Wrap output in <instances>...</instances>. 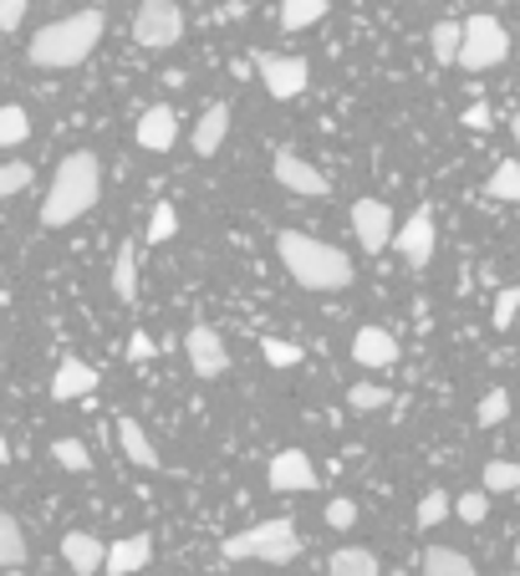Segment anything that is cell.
<instances>
[{"label":"cell","mask_w":520,"mask_h":576,"mask_svg":"<svg viewBox=\"0 0 520 576\" xmlns=\"http://www.w3.org/2000/svg\"><path fill=\"white\" fill-rule=\"evenodd\" d=\"M51 459H57L61 470H72V474L92 470V454L82 449V439H57V443H51Z\"/></svg>","instance_id":"cell-29"},{"label":"cell","mask_w":520,"mask_h":576,"mask_svg":"<svg viewBox=\"0 0 520 576\" xmlns=\"http://www.w3.org/2000/svg\"><path fill=\"white\" fill-rule=\"evenodd\" d=\"M31 138V118H26V107L21 103H11L5 113H0V143L5 148H15V143H26Z\"/></svg>","instance_id":"cell-27"},{"label":"cell","mask_w":520,"mask_h":576,"mask_svg":"<svg viewBox=\"0 0 520 576\" xmlns=\"http://www.w3.org/2000/svg\"><path fill=\"white\" fill-rule=\"evenodd\" d=\"M353 357L362 368H393V362H398V342L388 337L383 326H362L353 337Z\"/></svg>","instance_id":"cell-16"},{"label":"cell","mask_w":520,"mask_h":576,"mask_svg":"<svg viewBox=\"0 0 520 576\" xmlns=\"http://www.w3.org/2000/svg\"><path fill=\"white\" fill-rule=\"evenodd\" d=\"M61 562L72 566L77 576H97V572H107V546L88 531H67L61 535Z\"/></svg>","instance_id":"cell-12"},{"label":"cell","mask_w":520,"mask_h":576,"mask_svg":"<svg viewBox=\"0 0 520 576\" xmlns=\"http://www.w3.org/2000/svg\"><path fill=\"white\" fill-rule=\"evenodd\" d=\"M128 357H134V362L153 357V337H149V332H138V337H134V347H128Z\"/></svg>","instance_id":"cell-41"},{"label":"cell","mask_w":520,"mask_h":576,"mask_svg":"<svg viewBox=\"0 0 520 576\" xmlns=\"http://www.w3.org/2000/svg\"><path fill=\"white\" fill-rule=\"evenodd\" d=\"M347 403H353V408H362V414H372V408H388V403H393V393H388V388H378V383H353V388H347Z\"/></svg>","instance_id":"cell-32"},{"label":"cell","mask_w":520,"mask_h":576,"mask_svg":"<svg viewBox=\"0 0 520 576\" xmlns=\"http://www.w3.org/2000/svg\"><path fill=\"white\" fill-rule=\"evenodd\" d=\"M327 526H332V531H347V526H357V505L353 500H332L327 505Z\"/></svg>","instance_id":"cell-38"},{"label":"cell","mask_w":520,"mask_h":576,"mask_svg":"<svg viewBox=\"0 0 520 576\" xmlns=\"http://www.w3.org/2000/svg\"><path fill=\"white\" fill-rule=\"evenodd\" d=\"M479 424H485V429H495V424H506L510 418V393L506 388H490V393H485V399H479Z\"/></svg>","instance_id":"cell-31"},{"label":"cell","mask_w":520,"mask_h":576,"mask_svg":"<svg viewBox=\"0 0 520 576\" xmlns=\"http://www.w3.org/2000/svg\"><path fill=\"white\" fill-rule=\"evenodd\" d=\"M510 134H516V148H520V113H516V118H510Z\"/></svg>","instance_id":"cell-42"},{"label":"cell","mask_w":520,"mask_h":576,"mask_svg":"<svg viewBox=\"0 0 520 576\" xmlns=\"http://www.w3.org/2000/svg\"><path fill=\"white\" fill-rule=\"evenodd\" d=\"M107 31V15L103 11H77V15H61L51 26L36 31V42L26 46L31 67H46V72H67V67H82V61L97 51Z\"/></svg>","instance_id":"cell-2"},{"label":"cell","mask_w":520,"mask_h":576,"mask_svg":"<svg viewBox=\"0 0 520 576\" xmlns=\"http://www.w3.org/2000/svg\"><path fill=\"white\" fill-rule=\"evenodd\" d=\"M178 230V209L174 205H153L149 215V245H164V240H174Z\"/></svg>","instance_id":"cell-33"},{"label":"cell","mask_w":520,"mask_h":576,"mask_svg":"<svg viewBox=\"0 0 520 576\" xmlns=\"http://www.w3.org/2000/svg\"><path fill=\"white\" fill-rule=\"evenodd\" d=\"M434 245H439V235H434V215L429 209H418V215H408V224H398V240H393V251L403 255V266L408 270H424L434 261Z\"/></svg>","instance_id":"cell-9"},{"label":"cell","mask_w":520,"mask_h":576,"mask_svg":"<svg viewBox=\"0 0 520 576\" xmlns=\"http://www.w3.org/2000/svg\"><path fill=\"white\" fill-rule=\"evenodd\" d=\"M327 15V0H281V31H307Z\"/></svg>","instance_id":"cell-25"},{"label":"cell","mask_w":520,"mask_h":576,"mask_svg":"<svg viewBox=\"0 0 520 576\" xmlns=\"http://www.w3.org/2000/svg\"><path fill=\"white\" fill-rule=\"evenodd\" d=\"M113 296H118L123 307H134L138 301V245L134 240H123L118 261H113Z\"/></svg>","instance_id":"cell-20"},{"label":"cell","mask_w":520,"mask_h":576,"mask_svg":"<svg viewBox=\"0 0 520 576\" xmlns=\"http://www.w3.org/2000/svg\"><path fill=\"white\" fill-rule=\"evenodd\" d=\"M255 72H261V82H266V92L276 97V103H291V97H301V92H307V82H312V67H307V57H281V51H255Z\"/></svg>","instance_id":"cell-7"},{"label":"cell","mask_w":520,"mask_h":576,"mask_svg":"<svg viewBox=\"0 0 520 576\" xmlns=\"http://www.w3.org/2000/svg\"><path fill=\"white\" fill-rule=\"evenodd\" d=\"M118 443H123V454L134 459L138 470H159V449H153V439L143 434L138 418H118Z\"/></svg>","instance_id":"cell-19"},{"label":"cell","mask_w":520,"mask_h":576,"mask_svg":"<svg viewBox=\"0 0 520 576\" xmlns=\"http://www.w3.org/2000/svg\"><path fill=\"white\" fill-rule=\"evenodd\" d=\"M103 199V163H97V153H67V159L57 163V174H51V189H46L42 199V224L46 230H61V224L82 220L92 205Z\"/></svg>","instance_id":"cell-1"},{"label":"cell","mask_w":520,"mask_h":576,"mask_svg":"<svg viewBox=\"0 0 520 576\" xmlns=\"http://www.w3.org/2000/svg\"><path fill=\"white\" fill-rule=\"evenodd\" d=\"M184 353H189V368L194 378H220L224 368H230V353H224V342L215 326H189V337H184Z\"/></svg>","instance_id":"cell-11"},{"label":"cell","mask_w":520,"mask_h":576,"mask_svg":"<svg viewBox=\"0 0 520 576\" xmlns=\"http://www.w3.org/2000/svg\"><path fill=\"white\" fill-rule=\"evenodd\" d=\"M297 551H301V535L291 520H261V526H251V531H240L224 541V556H230V562L255 556V562L286 566V562H297Z\"/></svg>","instance_id":"cell-4"},{"label":"cell","mask_w":520,"mask_h":576,"mask_svg":"<svg viewBox=\"0 0 520 576\" xmlns=\"http://www.w3.org/2000/svg\"><path fill=\"white\" fill-rule=\"evenodd\" d=\"M353 235H357V245H368V255L388 251V245L398 240L393 209H388L383 199H357V205H353Z\"/></svg>","instance_id":"cell-8"},{"label":"cell","mask_w":520,"mask_h":576,"mask_svg":"<svg viewBox=\"0 0 520 576\" xmlns=\"http://www.w3.org/2000/svg\"><path fill=\"white\" fill-rule=\"evenodd\" d=\"M516 322H520V286H500V296H495V326L506 332Z\"/></svg>","instance_id":"cell-34"},{"label":"cell","mask_w":520,"mask_h":576,"mask_svg":"<svg viewBox=\"0 0 520 576\" xmlns=\"http://www.w3.org/2000/svg\"><path fill=\"white\" fill-rule=\"evenodd\" d=\"M31 178H36V169H31V163H5V169H0V194H5V199H15L21 189H31Z\"/></svg>","instance_id":"cell-35"},{"label":"cell","mask_w":520,"mask_h":576,"mask_svg":"<svg viewBox=\"0 0 520 576\" xmlns=\"http://www.w3.org/2000/svg\"><path fill=\"white\" fill-rule=\"evenodd\" d=\"M490 194L506 199V205H520V159H506L500 169L490 174Z\"/></svg>","instance_id":"cell-26"},{"label":"cell","mask_w":520,"mask_h":576,"mask_svg":"<svg viewBox=\"0 0 520 576\" xmlns=\"http://www.w3.org/2000/svg\"><path fill=\"white\" fill-rule=\"evenodd\" d=\"M178 138V113L169 103H153L143 118H138V148H149V153H169Z\"/></svg>","instance_id":"cell-13"},{"label":"cell","mask_w":520,"mask_h":576,"mask_svg":"<svg viewBox=\"0 0 520 576\" xmlns=\"http://www.w3.org/2000/svg\"><path fill=\"white\" fill-rule=\"evenodd\" d=\"M266 485L276 489V495H307V489H316V470H312V459L301 454V449H281V454L270 459Z\"/></svg>","instance_id":"cell-10"},{"label":"cell","mask_w":520,"mask_h":576,"mask_svg":"<svg viewBox=\"0 0 520 576\" xmlns=\"http://www.w3.org/2000/svg\"><path fill=\"white\" fill-rule=\"evenodd\" d=\"M516 566H520V541H516Z\"/></svg>","instance_id":"cell-43"},{"label":"cell","mask_w":520,"mask_h":576,"mask_svg":"<svg viewBox=\"0 0 520 576\" xmlns=\"http://www.w3.org/2000/svg\"><path fill=\"white\" fill-rule=\"evenodd\" d=\"M444 516H449V495H444V489H429V495L418 500V526L429 531V526H439Z\"/></svg>","instance_id":"cell-37"},{"label":"cell","mask_w":520,"mask_h":576,"mask_svg":"<svg viewBox=\"0 0 520 576\" xmlns=\"http://www.w3.org/2000/svg\"><path fill=\"white\" fill-rule=\"evenodd\" d=\"M510 57V31L495 21V15H470L464 21V46H460V67L464 72H490Z\"/></svg>","instance_id":"cell-5"},{"label":"cell","mask_w":520,"mask_h":576,"mask_svg":"<svg viewBox=\"0 0 520 576\" xmlns=\"http://www.w3.org/2000/svg\"><path fill=\"white\" fill-rule=\"evenodd\" d=\"M464 128H475V134H479V128H490V107L470 103V107H464Z\"/></svg>","instance_id":"cell-40"},{"label":"cell","mask_w":520,"mask_h":576,"mask_svg":"<svg viewBox=\"0 0 520 576\" xmlns=\"http://www.w3.org/2000/svg\"><path fill=\"white\" fill-rule=\"evenodd\" d=\"M424 576H479L475 562L454 546H429L424 551Z\"/></svg>","instance_id":"cell-22"},{"label":"cell","mask_w":520,"mask_h":576,"mask_svg":"<svg viewBox=\"0 0 520 576\" xmlns=\"http://www.w3.org/2000/svg\"><path fill=\"white\" fill-rule=\"evenodd\" d=\"M261 357H266V362H270V368H301V357H307V353H301V347H297V342H281V337H261Z\"/></svg>","instance_id":"cell-28"},{"label":"cell","mask_w":520,"mask_h":576,"mask_svg":"<svg viewBox=\"0 0 520 576\" xmlns=\"http://www.w3.org/2000/svg\"><path fill=\"white\" fill-rule=\"evenodd\" d=\"M153 556V541L149 535H128V541H118V546H107V576H134L143 572Z\"/></svg>","instance_id":"cell-18"},{"label":"cell","mask_w":520,"mask_h":576,"mask_svg":"<svg viewBox=\"0 0 520 576\" xmlns=\"http://www.w3.org/2000/svg\"><path fill=\"white\" fill-rule=\"evenodd\" d=\"M92 388H97V368H88L82 357H61L57 378H51V399L67 403V399H88Z\"/></svg>","instance_id":"cell-15"},{"label":"cell","mask_w":520,"mask_h":576,"mask_svg":"<svg viewBox=\"0 0 520 576\" xmlns=\"http://www.w3.org/2000/svg\"><path fill=\"white\" fill-rule=\"evenodd\" d=\"M276 255H281L286 276L297 286H307V291H347L353 286V261L337 245H322V240L301 235V230H281Z\"/></svg>","instance_id":"cell-3"},{"label":"cell","mask_w":520,"mask_h":576,"mask_svg":"<svg viewBox=\"0 0 520 576\" xmlns=\"http://www.w3.org/2000/svg\"><path fill=\"white\" fill-rule=\"evenodd\" d=\"M224 134H230V103H209L205 118L194 123V153L209 159V153H220Z\"/></svg>","instance_id":"cell-17"},{"label":"cell","mask_w":520,"mask_h":576,"mask_svg":"<svg viewBox=\"0 0 520 576\" xmlns=\"http://www.w3.org/2000/svg\"><path fill=\"white\" fill-rule=\"evenodd\" d=\"M276 178H281L291 194H327V174L322 169H312L307 159H297V153H276Z\"/></svg>","instance_id":"cell-14"},{"label":"cell","mask_w":520,"mask_h":576,"mask_svg":"<svg viewBox=\"0 0 520 576\" xmlns=\"http://www.w3.org/2000/svg\"><path fill=\"white\" fill-rule=\"evenodd\" d=\"M134 42L143 51H169V46L184 42V11L174 0H138L134 15Z\"/></svg>","instance_id":"cell-6"},{"label":"cell","mask_w":520,"mask_h":576,"mask_svg":"<svg viewBox=\"0 0 520 576\" xmlns=\"http://www.w3.org/2000/svg\"><path fill=\"white\" fill-rule=\"evenodd\" d=\"M485 489H490V495L520 489V464H510V459H490V464H485Z\"/></svg>","instance_id":"cell-30"},{"label":"cell","mask_w":520,"mask_h":576,"mask_svg":"<svg viewBox=\"0 0 520 576\" xmlns=\"http://www.w3.org/2000/svg\"><path fill=\"white\" fill-rule=\"evenodd\" d=\"M0 566H5V572H21V566H26V535H21V520H15L11 510L0 516Z\"/></svg>","instance_id":"cell-23"},{"label":"cell","mask_w":520,"mask_h":576,"mask_svg":"<svg viewBox=\"0 0 520 576\" xmlns=\"http://www.w3.org/2000/svg\"><path fill=\"white\" fill-rule=\"evenodd\" d=\"M327 572H332V576H383V572H378V556H372L368 546H343V551H332Z\"/></svg>","instance_id":"cell-24"},{"label":"cell","mask_w":520,"mask_h":576,"mask_svg":"<svg viewBox=\"0 0 520 576\" xmlns=\"http://www.w3.org/2000/svg\"><path fill=\"white\" fill-rule=\"evenodd\" d=\"M460 46H464V21H434V31H429V51H434V61L439 67H460Z\"/></svg>","instance_id":"cell-21"},{"label":"cell","mask_w":520,"mask_h":576,"mask_svg":"<svg viewBox=\"0 0 520 576\" xmlns=\"http://www.w3.org/2000/svg\"><path fill=\"white\" fill-rule=\"evenodd\" d=\"M26 21V0H0V31H15Z\"/></svg>","instance_id":"cell-39"},{"label":"cell","mask_w":520,"mask_h":576,"mask_svg":"<svg viewBox=\"0 0 520 576\" xmlns=\"http://www.w3.org/2000/svg\"><path fill=\"white\" fill-rule=\"evenodd\" d=\"M454 510H460L464 526H479V520H485V510H490V495H485V489H464L460 500H454Z\"/></svg>","instance_id":"cell-36"}]
</instances>
